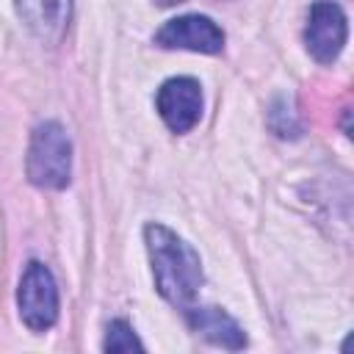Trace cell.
<instances>
[{
    "instance_id": "9",
    "label": "cell",
    "mask_w": 354,
    "mask_h": 354,
    "mask_svg": "<svg viewBox=\"0 0 354 354\" xmlns=\"http://www.w3.org/2000/svg\"><path fill=\"white\" fill-rule=\"evenodd\" d=\"M102 348L113 351V354H127V351H144V343L136 337V332L127 321H111L105 340H102Z\"/></svg>"
},
{
    "instance_id": "3",
    "label": "cell",
    "mask_w": 354,
    "mask_h": 354,
    "mask_svg": "<svg viewBox=\"0 0 354 354\" xmlns=\"http://www.w3.org/2000/svg\"><path fill=\"white\" fill-rule=\"evenodd\" d=\"M17 304L25 326L33 332H44L58 321V288L47 266L36 260L25 266L17 290Z\"/></svg>"
},
{
    "instance_id": "5",
    "label": "cell",
    "mask_w": 354,
    "mask_h": 354,
    "mask_svg": "<svg viewBox=\"0 0 354 354\" xmlns=\"http://www.w3.org/2000/svg\"><path fill=\"white\" fill-rule=\"evenodd\" d=\"M155 44L166 50H191V53H207L216 55L224 47V30L202 14H185L169 19L158 33Z\"/></svg>"
},
{
    "instance_id": "4",
    "label": "cell",
    "mask_w": 354,
    "mask_h": 354,
    "mask_svg": "<svg viewBox=\"0 0 354 354\" xmlns=\"http://www.w3.org/2000/svg\"><path fill=\"white\" fill-rule=\"evenodd\" d=\"M346 39H348V25H346L343 8L332 0L313 3L307 14V28H304V44L310 55L321 64H332L340 55Z\"/></svg>"
},
{
    "instance_id": "2",
    "label": "cell",
    "mask_w": 354,
    "mask_h": 354,
    "mask_svg": "<svg viewBox=\"0 0 354 354\" xmlns=\"http://www.w3.org/2000/svg\"><path fill=\"white\" fill-rule=\"evenodd\" d=\"M72 174V144L58 122H44L33 130L28 147V180L39 188H66Z\"/></svg>"
},
{
    "instance_id": "8",
    "label": "cell",
    "mask_w": 354,
    "mask_h": 354,
    "mask_svg": "<svg viewBox=\"0 0 354 354\" xmlns=\"http://www.w3.org/2000/svg\"><path fill=\"white\" fill-rule=\"evenodd\" d=\"M185 318H188V326L196 335H202L205 340H210L213 346H221L230 351H238L246 346L243 329L221 307H194L191 304V307H185Z\"/></svg>"
},
{
    "instance_id": "6",
    "label": "cell",
    "mask_w": 354,
    "mask_h": 354,
    "mask_svg": "<svg viewBox=\"0 0 354 354\" xmlns=\"http://www.w3.org/2000/svg\"><path fill=\"white\" fill-rule=\"evenodd\" d=\"M158 113L171 133H188L202 116V91L194 77H169L155 97Z\"/></svg>"
},
{
    "instance_id": "10",
    "label": "cell",
    "mask_w": 354,
    "mask_h": 354,
    "mask_svg": "<svg viewBox=\"0 0 354 354\" xmlns=\"http://www.w3.org/2000/svg\"><path fill=\"white\" fill-rule=\"evenodd\" d=\"M158 6H177V3H183V0H155Z\"/></svg>"
},
{
    "instance_id": "1",
    "label": "cell",
    "mask_w": 354,
    "mask_h": 354,
    "mask_svg": "<svg viewBox=\"0 0 354 354\" xmlns=\"http://www.w3.org/2000/svg\"><path fill=\"white\" fill-rule=\"evenodd\" d=\"M144 241L155 274L158 293L174 307H191L202 288V263L199 254L169 227L147 224Z\"/></svg>"
},
{
    "instance_id": "7",
    "label": "cell",
    "mask_w": 354,
    "mask_h": 354,
    "mask_svg": "<svg viewBox=\"0 0 354 354\" xmlns=\"http://www.w3.org/2000/svg\"><path fill=\"white\" fill-rule=\"evenodd\" d=\"M14 6L33 36L47 44L61 41L72 17V0H14Z\"/></svg>"
}]
</instances>
